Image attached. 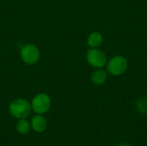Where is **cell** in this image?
Listing matches in <instances>:
<instances>
[{
	"label": "cell",
	"mask_w": 147,
	"mask_h": 146,
	"mask_svg": "<svg viewBox=\"0 0 147 146\" xmlns=\"http://www.w3.org/2000/svg\"><path fill=\"white\" fill-rule=\"evenodd\" d=\"M9 114L17 120L28 118L32 112L30 102L23 98H16L10 102L8 106Z\"/></svg>",
	"instance_id": "cell-1"
},
{
	"label": "cell",
	"mask_w": 147,
	"mask_h": 146,
	"mask_svg": "<svg viewBox=\"0 0 147 146\" xmlns=\"http://www.w3.org/2000/svg\"><path fill=\"white\" fill-rule=\"evenodd\" d=\"M86 60L90 66L96 69L104 67L108 62L106 54L98 48H90L86 52Z\"/></svg>",
	"instance_id": "cell-5"
},
{
	"label": "cell",
	"mask_w": 147,
	"mask_h": 146,
	"mask_svg": "<svg viewBox=\"0 0 147 146\" xmlns=\"http://www.w3.org/2000/svg\"><path fill=\"white\" fill-rule=\"evenodd\" d=\"M103 42L102 34L99 32H92L87 38V45L90 48H98Z\"/></svg>",
	"instance_id": "cell-8"
},
{
	"label": "cell",
	"mask_w": 147,
	"mask_h": 146,
	"mask_svg": "<svg viewBox=\"0 0 147 146\" xmlns=\"http://www.w3.org/2000/svg\"><path fill=\"white\" fill-rule=\"evenodd\" d=\"M30 104L32 111L35 114H44L49 111L52 102L46 93H38L33 97Z\"/></svg>",
	"instance_id": "cell-4"
},
{
	"label": "cell",
	"mask_w": 147,
	"mask_h": 146,
	"mask_svg": "<svg viewBox=\"0 0 147 146\" xmlns=\"http://www.w3.org/2000/svg\"><path fill=\"white\" fill-rule=\"evenodd\" d=\"M31 129L36 133H43L47 128V120L43 116V114H35L32 117L31 121Z\"/></svg>",
	"instance_id": "cell-6"
},
{
	"label": "cell",
	"mask_w": 147,
	"mask_h": 146,
	"mask_svg": "<svg viewBox=\"0 0 147 146\" xmlns=\"http://www.w3.org/2000/svg\"><path fill=\"white\" fill-rule=\"evenodd\" d=\"M107 72L114 77L122 75L127 70V59L121 55H115L107 62Z\"/></svg>",
	"instance_id": "cell-3"
},
{
	"label": "cell",
	"mask_w": 147,
	"mask_h": 146,
	"mask_svg": "<svg viewBox=\"0 0 147 146\" xmlns=\"http://www.w3.org/2000/svg\"><path fill=\"white\" fill-rule=\"evenodd\" d=\"M136 108L140 113L147 114V98L143 97L136 102Z\"/></svg>",
	"instance_id": "cell-10"
},
{
	"label": "cell",
	"mask_w": 147,
	"mask_h": 146,
	"mask_svg": "<svg viewBox=\"0 0 147 146\" xmlns=\"http://www.w3.org/2000/svg\"><path fill=\"white\" fill-rule=\"evenodd\" d=\"M117 146H131V145H129V144H127V143H121V144L118 145Z\"/></svg>",
	"instance_id": "cell-11"
},
{
	"label": "cell",
	"mask_w": 147,
	"mask_h": 146,
	"mask_svg": "<svg viewBox=\"0 0 147 146\" xmlns=\"http://www.w3.org/2000/svg\"><path fill=\"white\" fill-rule=\"evenodd\" d=\"M16 129L18 133H20L22 135H25L30 132L31 124L26 118L19 119V120H17V122L16 125Z\"/></svg>",
	"instance_id": "cell-9"
},
{
	"label": "cell",
	"mask_w": 147,
	"mask_h": 146,
	"mask_svg": "<svg viewBox=\"0 0 147 146\" xmlns=\"http://www.w3.org/2000/svg\"><path fill=\"white\" fill-rule=\"evenodd\" d=\"M20 58L26 65H34L39 62L40 59V49L34 44H25L20 49Z\"/></svg>",
	"instance_id": "cell-2"
},
{
	"label": "cell",
	"mask_w": 147,
	"mask_h": 146,
	"mask_svg": "<svg viewBox=\"0 0 147 146\" xmlns=\"http://www.w3.org/2000/svg\"><path fill=\"white\" fill-rule=\"evenodd\" d=\"M107 77H108L107 71L101 68V69H97L95 71H93V73L90 76V80L93 84H95L96 86H101L106 83Z\"/></svg>",
	"instance_id": "cell-7"
}]
</instances>
